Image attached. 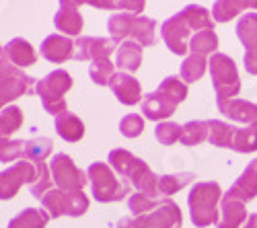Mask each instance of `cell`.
<instances>
[{"label": "cell", "instance_id": "6da1fadb", "mask_svg": "<svg viewBox=\"0 0 257 228\" xmlns=\"http://www.w3.org/2000/svg\"><path fill=\"white\" fill-rule=\"evenodd\" d=\"M220 199H222V189L216 181H198L187 195L189 216H191L194 226L206 228L212 224H218L220 222V214H218Z\"/></svg>", "mask_w": 257, "mask_h": 228}, {"label": "cell", "instance_id": "7a4b0ae2", "mask_svg": "<svg viewBox=\"0 0 257 228\" xmlns=\"http://www.w3.org/2000/svg\"><path fill=\"white\" fill-rule=\"evenodd\" d=\"M87 177L91 181L93 197L101 203L119 201L130 193V183H121L119 175L109 167V162H93L87 169Z\"/></svg>", "mask_w": 257, "mask_h": 228}, {"label": "cell", "instance_id": "3957f363", "mask_svg": "<svg viewBox=\"0 0 257 228\" xmlns=\"http://www.w3.org/2000/svg\"><path fill=\"white\" fill-rule=\"evenodd\" d=\"M70 89H72V76L62 68L52 70L46 78L37 80V85H35V93L41 99V105L52 115H60L64 111H68L64 95Z\"/></svg>", "mask_w": 257, "mask_h": 228}, {"label": "cell", "instance_id": "277c9868", "mask_svg": "<svg viewBox=\"0 0 257 228\" xmlns=\"http://www.w3.org/2000/svg\"><path fill=\"white\" fill-rule=\"evenodd\" d=\"M210 78H212V87L216 91V99H234L241 91V78L237 64L228 58L226 54H212L210 62Z\"/></svg>", "mask_w": 257, "mask_h": 228}, {"label": "cell", "instance_id": "5b68a950", "mask_svg": "<svg viewBox=\"0 0 257 228\" xmlns=\"http://www.w3.org/2000/svg\"><path fill=\"white\" fill-rule=\"evenodd\" d=\"M41 201V208L48 212V216L60 218V216H70V218H78L84 212L89 210V197L84 195L82 191H62L58 187L50 189L44 197L39 199Z\"/></svg>", "mask_w": 257, "mask_h": 228}, {"label": "cell", "instance_id": "8992f818", "mask_svg": "<svg viewBox=\"0 0 257 228\" xmlns=\"http://www.w3.org/2000/svg\"><path fill=\"white\" fill-rule=\"evenodd\" d=\"M50 171H52V177H54V183L56 187L62 189V191H82V187L87 185L89 177L84 171H80L74 160L68 156V154H56L52 160H50Z\"/></svg>", "mask_w": 257, "mask_h": 228}, {"label": "cell", "instance_id": "52a82bcc", "mask_svg": "<svg viewBox=\"0 0 257 228\" xmlns=\"http://www.w3.org/2000/svg\"><path fill=\"white\" fill-rule=\"evenodd\" d=\"M37 181V167L31 160H17L13 167L0 171V199H13L23 185H31Z\"/></svg>", "mask_w": 257, "mask_h": 228}, {"label": "cell", "instance_id": "ba28073f", "mask_svg": "<svg viewBox=\"0 0 257 228\" xmlns=\"http://www.w3.org/2000/svg\"><path fill=\"white\" fill-rule=\"evenodd\" d=\"M132 220H134V228H181L183 216L179 205L171 197H165L163 201H159V205L153 212Z\"/></svg>", "mask_w": 257, "mask_h": 228}, {"label": "cell", "instance_id": "9c48e42d", "mask_svg": "<svg viewBox=\"0 0 257 228\" xmlns=\"http://www.w3.org/2000/svg\"><path fill=\"white\" fill-rule=\"evenodd\" d=\"M189 25H187V21L181 13L173 15V17H169L165 23H163V41H165V46L173 52L175 56H185L189 52Z\"/></svg>", "mask_w": 257, "mask_h": 228}, {"label": "cell", "instance_id": "30bf717a", "mask_svg": "<svg viewBox=\"0 0 257 228\" xmlns=\"http://www.w3.org/2000/svg\"><path fill=\"white\" fill-rule=\"evenodd\" d=\"M117 50V44L111 37H91V35H80L76 39V52L74 58L80 62L87 60H99V58H109Z\"/></svg>", "mask_w": 257, "mask_h": 228}, {"label": "cell", "instance_id": "8fae6325", "mask_svg": "<svg viewBox=\"0 0 257 228\" xmlns=\"http://www.w3.org/2000/svg\"><path fill=\"white\" fill-rule=\"evenodd\" d=\"M39 52L48 62L52 64H64L66 60L74 58L76 52V41H72L66 35H60V33H52L48 35L39 46Z\"/></svg>", "mask_w": 257, "mask_h": 228}, {"label": "cell", "instance_id": "7c38bea8", "mask_svg": "<svg viewBox=\"0 0 257 228\" xmlns=\"http://www.w3.org/2000/svg\"><path fill=\"white\" fill-rule=\"evenodd\" d=\"M109 89L113 91V95L117 97V101L121 105H138L142 103V87L140 82L127 72H115L111 82H109Z\"/></svg>", "mask_w": 257, "mask_h": 228}, {"label": "cell", "instance_id": "4fadbf2b", "mask_svg": "<svg viewBox=\"0 0 257 228\" xmlns=\"http://www.w3.org/2000/svg\"><path fill=\"white\" fill-rule=\"evenodd\" d=\"M35 78H31L29 74L0 78V109H5L9 103H13L19 97L35 93Z\"/></svg>", "mask_w": 257, "mask_h": 228}, {"label": "cell", "instance_id": "5bb4252c", "mask_svg": "<svg viewBox=\"0 0 257 228\" xmlns=\"http://www.w3.org/2000/svg\"><path fill=\"white\" fill-rule=\"evenodd\" d=\"M216 107L222 115H226L232 121H241L247 126L257 123V105L245 99H216Z\"/></svg>", "mask_w": 257, "mask_h": 228}, {"label": "cell", "instance_id": "9a60e30c", "mask_svg": "<svg viewBox=\"0 0 257 228\" xmlns=\"http://www.w3.org/2000/svg\"><path fill=\"white\" fill-rule=\"evenodd\" d=\"M175 109H177V103H173L159 89L155 93H148L142 99V115L146 119H151V121L161 123V121H165V119H169L171 115H173Z\"/></svg>", "mask_w": 257, "mask_h": 228}, {"label": "cell", "instance_id": "2e32d148", "mask_svg": "<svg viewBox=\"0 0 257 228\" xmlns=\"http://www.w3.org/2000/svg\"><path fill=\"white\" fill-rule=\"evenodd\" d=\"M224 195L232 197V199H241L245 203L255 199V195H257V158L247 164L241 177L232 183V187Z\"/></svg>", "mask_w": 257, "mask_h": 228}, {"label": "cell", "instance_id": "e0dca14e", "mask_svg": "<svg viewBox=\"0 0 257 228\" xmlns=\"http://www.w3.org/2000/svg\"><path fill=\"white\" fill-rule=\"evenodd\" d=\"M127 183L132 185V187L138 191V193H144L148 197L157 199L161 193H159V175L153 173V169L148 167V164L140 158L138 164L134 167L130 179H127Z\"/></svg>", "mask_w": 257, "mask_h": 228}, {"label": "cell", "instance_id": "ac0fdd59", "mask_svg": "<svg viewBox=\"0 0 257 228\" xmlns=\"http://www.w3.org/2000/svg\"><path fill=\"white\" fill-rule=\"evenodd\" d=\"M3 56L11 62V64H15L17 68H27V66H33L37 62V54H35L33 46L23 37L11 39L3 50Z\"/></svg>", "mask_w": 257, "mask_h": 228}, {"label": "cell", "instance_id": "d6986e66", "mask_svg": "<svg viewBox=\"0 0 257 228\" xmlns=\"http://www.w3.org/2000/svg\"><path fill=\"white\" fill-rule=\"evenodd\" d=\"M140 64H142V46L132 39L121 41L115 50V66L121 72L132 74L140 68Z\"/></svg>", "mask_w": 257, "mask_h": 228}, {"label": "cell", "instance_id": "ffe728a7", "mask_svg": "<svg viewBox=\"0 0 257 228\" xmlns=\"http://www.w3.org/2000/svg\"><path fill=\"white\" fill-rule=\"evenodd\" d=\"M220 212H222V220L218 222V228H243V224L249 218L245 201L232 199L226 195H222L220 199Z\"/></svg>", "mask_w": 257, "mask_h": 228}, {"label": "cell", "instance_id": "44dd1931", "mask_svg": "<svg viewBox=\"0 0 257 228\" xmlns=\"http://www.w3.org/2000/svg\"><path fill=\"white\" fill-rule=\"evenodd\" d=\"M130 39L138 41L142 48H151L157 44V21L144 15H134L130 25Z\"/></svg>", "mask_w": 257, "mask_h": 228}, {"label": "cell", "instance_id": "7402d4cb", "mask_svg": "<svg viewBox=\"0 0 257 228\" xmlns=\"http://www.w3.org/2000/svg\"><path fill=\"white\" fill-rule=\"evenodd\" d=\"M54 128H56V134L66 142H78L84 136V123L80 121L76 113H70V111L56 115Z\"/></svg>", "mask_w": 257, "mask_h": 228}, {"label": "cell", "instance_id": "603a6c76", "mask_svg": "<svg viewBox=\"0 0 257 228\" xmlns=\"http://www.w3.org/2000/svg\"><path fill=\"white\" fill-rule=\"evenodd\" d=\"M54 25L64 35H80L82 31V15L76 7H60L54 15Z\"/></svg>", "mask_w": 257, "mask_h": 228}, {"label": "cell", "instance_id": "cb8c5ba5", "mask_svg": "<svg viewBox=\"0 0 257 228\" xmlns=\"http://www.w3.org/2000/svg\"><path fill=\"white\" fill-rule=\"evenodd\" d=\"M237 128L228 126L220 119H208V142L218 148H232V140Z\"/></svg>", "mask_w": 257, "mask_h": 228}, {"label": "cell", "instance_id": "d4e9b609", "mask_svg": "<svg viewBox=\"0 0 257 228\" xmlns=\"http://www.w3.org/2000/svg\"><path fill=\"white\" fill-rule=\"evenodd\" d=\"M138 156H134L132 152H127V150H123V148H113L111 152H109V156H107V162H109V167L119 175V177H123L125 181L130 179V175H132V171H134V167L138 164Z\"/></svg>", "mask_w": 257, "mask_h": 228}, {"label": "cell", "instance_id": "484cf974", "mask_svg": "<svg viewBox=\"0 0 257 228\" xmlns=\"http://www.w3.org/2000/svg\"><path fill=\"white\" fill-rule=\"evenodd\" d=\"M191 181H196V175L189 173V171L161 175L159 177V193L165 195V197H171V195H175L177 191H181L183 187H187Z\"/></svg>", "mask_w": 257, "mask_h": 228}, {"label": "cell", "instance_id": "4316f807", "mask_svg": "<svg viewBox=\"0 0 257 228\" xmlns=\"http://www.w3.org/2000/svg\"><path fill=\"white\" fill-rule=\"evenodd\" d=\"M50 220L52 218L48 216V212L44 208H41V210L27 208V210H23L19 216H15L9 222V228H46Z\"/></svg>", "mask_w": 257, "mask_h": 228}, {"label": "cell", "instance_id": "83f0119b", "mask_svg": "<svg viewBox=\"0 0 257 228\" xmlns=\"http://www.w3.org/2000/svg\"><path fill=\"white\" fill-rule=\"evenodd\" d=\"M216 48H218V35L214 29L198 31L194 37L189 39V52L191 54L210 56V54H216Z\"/></svg>", "mask_w": 257, "mask_h": 228}, {"label": "cell", "instance_id": "f1b7e54d", "mask_svg": "<svg viewBox=\"0 0 257 228\" xmlns=\"http://www.w3.org/2000/svg\"><path fill=\"white\" fill-rule=\"evenodd\" d=\"M181 15L185 17L189 29H196V31H204V29H214V19L212 13L200 5H187Z\"/></svg>", "mask_w": 257, "mask_h": 228}, {"label": "cell", "instance_id": "f546056e", "mask_svg": "<svg viewBox=\"0 0 257 228\" xmlns=\"http://www.w3.org/2000/svg\"><path fill=\"white\" fill-rule=\"evenodd\" d=\"M23 119V109H19L17 105H9L0 111V140H7L17 130H21Z\"/></svg>", "mask_w": 257, "mask_h": 228}, {"label": "cell", "instance_id": "4dcf8cb0", "mask_svg": "<svg viewBox=\"0 0 257 228\" xmlns=\"http://www.w3.org/2000/svg\"><path fill=\"white\" fill-rule=\"evenodd\" d=\"M132 19H134V13H117V15L109 17V21H107V31H109L115 44H121V41L130 37Z\"/></svg>", "mask_w": 257, "mask_h": 228}, {"label": "cell", "instance_id": "1f68e13d", "mask_svg": "<svg viewBox=\"0 0 257 228\" xmlns=\"http://www.w3.org/2000/svg\"><path fill=\"white\" fill-rule=\"evenodd\" d=\"M232 150L241 154H249L257 150V123L247 128H237L232 140Z\"/></svg>", "mask_w": 257, "mask_h": 228}, {"label": "cell", "instance_id": "d6a6232c", "mask_svg": "<svg viewBox=\"0 0 257 228\" xmlns=\"http://www.w3.org/2000/svg\"><path fill=\"white\" fill-rule=\"evenodd\" d=\"M208 68V60L206 56H198V54H189L183 64H181V78L185 82H198Z\"/></svg>", "mask_w": 257, "mask_h": 228}, {"label": "cell", "instance_id": "836d02e7", "mask_svg": "<svg viewBox=\"0 0 257 228\" xmlns=\"http://www.w3.org/2000/svg\"><path fill=\"white\" fill-rule=\"evenodd\" d=\"M115 64L109 60V58H99V60H93L91 66H89V76L95 85L99 87H109V82L115 74Z\"/></svg>", "mask_w": 257, "mask_h": 228}, {"label": "cell", "instance_id": "e575fe53", "mask_svg": "<svg viewBox=\"0 0 257 228\" xmlns=\"http://www.w3.org/2000/svg\"><path fill=\"white\" fill-rule=\"evenodd\" d=\"M237 37L245 46V50H249L255 41H257V13H245L239 23H237Z\"/></svg>", "mask_w": 257, "mask_h": 228}, {"label": "cell", "instance_id": "d590c367", "mask_svg": "<svg viewBox=\"0 0 257 228\" xmlns=\"http://www.w3.org/2000/svg\"><path fill=\"white\" fill-rule=\"evenodd\" d=\"M206 140H208V121L196 119V121H187L183 126V134H181L183 146H198V144Z\"/></svg>", "mask_w": 257, "mask_h": 228}, {"label": "cell", "instance_id": "8d00e7d4", "mask_svg": "<svg viewBox=\"0 0 257 228\" xmlns=\"http://www.w3.org/2000/svg\"><path fill=\"white\" fill-rule=\"evenodd\" d=\"M54 150V142L50 138H33V140H27L25 142V160H31L33 164L35 162H41L46 160Z\"/></svg>", "mask_w": 257, "mask_h": 228}, {"label": "cell", "instance_id": "74e56055", "mask_svg": "<svg viewBox=\"0 0 257 228\" xmlns=\"http://www.w3.org/2000/svg\"><path fill=\"white\" fill-rule=\"evenodd\" d=\"M35 167H37V181L31 185V195L41 199L50 189H54V177H52V171L48 164L41 160V162H35Z\"/></svg>", "mask_w": 257, "mask_h": 228}, {"label": "cell", "instance_id": "f35d334b", "mask_svg": "<svg viewBox=\"0 0 257 228\" xmlns=\"http://www.w3.org/2000/svg\"><path fill=\"white\" fill-rule=\"evenodd\" d=\"M159 91L165 93L173 103H183L187 99V85H185V80L179 78V76H167L161 85H159Z\"/></svg>", "mask_w": 257, "mask_h": 228}, {"label": "cell", "instance_id": "ab89813d", "mask_svg": "<svg viewBox=\"0 0 257 228\" xmlns=\"http://www.w3.org/2000/svg\"><path fill=\"white\" fill-rule=\"evenodd\" d=\"M181 134H183V126H179L175 121H161L155 128V138L163 146H171L175 142H181Z\"/></svg>", "mask_w": 257, "mask_h": 228}, {"label": "cell", "instance_id": "60d3db41", "mask_svg": "<svg viewBox=\"0 0 257 228\" xmlns=\"http://www.w3.org/2000/svg\"><path fill=\"white\" fill-rule=\"evenodd\" d=\"M241 13H243V9L239 7L237 0H216L212 7V19L216 21V23H228L230 19H234Z\"/></svg>", "mask_w": 257, "mask_h": 228}, {"label": "cell", "instance_id": "b9f144b4", "mask_svg": "<svg viewBox=\"0 0 257 228\" xmlns=\"http://www.w3.org/2000/svg\"><path fill=\"white\" fill-rule=\"evenodd\" d=\"M25 142L27 140H0V162H15L25 160Z\"/></svg>", "mask_w": 257, "mask_h": 228}, {"label": "cell", "instance_id": "7bdbcfd3", "mask_svg": "<svg viewBox=\"0 0 257 228\" xmlns=\"http://www.w3.org/2000/svg\"><path fill=\"white\" fill-rule=\"evenodd\" d=\"M159 205V199H153L144 193H132L130 199H127V210H130L132 218H138V216H144L148 212H153L155 208Z\"/></svg>", "mask_w": 257, "mask_h": 228}, {"label": "cell", "instance_id": "ee69618b", "mask_svg": "<svg viewBox=\"0 0 257 228\" xmlns=\"http://www.w3.org/2000/svg\"><path fill=\"white\" fill-rule=\"evenodd\" d=\"M119 132L123 138H138L144 132V117L138 113L123 115L119 121Z\"/></svg>", "mask_w": 257, "mask_h": 228}, {"label": "cell", "instance_id": "f6af8a7d", "mask_svg": "<svg viewBox=\"0 0 257 228\" xmlns=\"http://www.w3.org/2000/svg\"><path fill=\"white\" fill-rule=\"evenodd\" d=\"M89 5L101 11H115V0H60V7H82Z\"/></svg>", "mask_w": 257, "mask_h": 228}, {"label": "cell", "instance_id": "bcb514c9", "mask_svg": "<svg viewBox=\"0 0 257 228\" xmlns=\"http://www.w3.org/2000/svg\"><path fill=\"white\" fill-rule=\"evenodd\" d=\"M115 11L140 15L144 11V0H115Z\"/></svg>", "mask_w": 257, "mask_h": 228}, {"label": "cell", "instance_id": "7dc6e473", "mask_svg": "<svg viewBox=\"0 0 257 228\" xmlns=\"http://www.w3.org/2000/svg\"><path fill=\"white\" fill-rule=\"evenodd\" d=\"M21 74H25L21 68H17L15 64H11V62L5 58V56H0V78H7V76H21Z\"/></svg>", "mask_w": 257, "mask_h": 228}, {"label": "cell", "instance_id": "c3c4849f", "mask_svg": "<svg viewBox=\"0 0 257 228\" xmlns=\"http://www.w3.org/2000/svg\"><path fill=\"white\" fill-rule=\"evenodd\" d=\"M243 64H245V70L253 76H257V56L251 54V52H245L243 56Z\"/></svg>", "mask_w": 257, "mask_h": 228}, {"label": "cell", "instance_id": "681fc988", "mask_svg": "<svg viewBox=\"0 0 257 228\" xmlns=\"http://www.w3.org/2000/svg\"><path fill=\"white\" fill-rule=\"evenodd\" d=\"M237 3L243 11H255L257 9V0H237Z\"/></svg>", "mask_w": 257, "mask_h": 228}, {"label": "cell", "instance_id": "f907efd6", "mask_svg": "<svg viewBox=\"0 0 257 228\" xmlns=\"http://www.w3.org/2000/svg\"><path fill=\"white\" fill-rule=\"evenodd\" d=\"M117 228H134V220L130 216H125V218H121L117 222Z\"/></svg>", "mask_w": 257, "mask_h": 228}, {"label": "cell", "instance_id": "816d5d0a", "mask_svg": "<svg viewBox=\"0 0 257 228\" xmlns=\"http://www.w3.org/2000/svg\"><path fill=\"white\" fill-rule=\"evenodd\" d=\"M243 228H257V214H249V218L243 224Z\"/></svg>", "mask_w": 257, "mask_h": 228}, {"label": "cell", "instance_id": "f5cc1de1", "mask_svg": "<svg viewBox=\"0 0 257 228\" xmlns=\"http://www.w3.org/2000/svg\"><path fill=\"white\" fill-rule=\"evenodd\" d=\"M245 52H251V54H255V56H257V41H255V44H253L249 50H245Z\"/></svg>", "mask_w": 257, "mask_h": 228}, {"label": "cell", "instance_id": "db71d44e", "mask_svg": "<svg viewBox=\"0 0 257 228\" xmlns=\"http://www.w3.org/2000/svg\"><path fill=\"white\" fill-rule=\"evenodd\" d=\"M3 50H5V48H3V46H0V56H3Z\"/></svg>", "mask_w": 257, "mask_h": 228}]
</instances>
